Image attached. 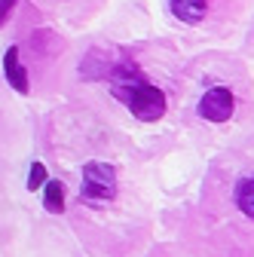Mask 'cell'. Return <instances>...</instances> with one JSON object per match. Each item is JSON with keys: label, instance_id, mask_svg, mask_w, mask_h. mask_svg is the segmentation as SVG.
<instances>
[{"label": "cell", "instance_id": "6da1fadb", "mask_svg": "<svg viewBox=\"0 0 254 257\" xmlns=\"http://www.w3.org/2000/svg\"><path fill=\"white\" fill-rule=\"evenodd\" d=\"M110 92L116 98L129 107L138 119L144 122H153L166 113V92L160 86H153L150 80H144V74L135 68L132 61H122L119 68H113V77H110Z\"/></svg>", "mask_w": 254, "mask_h": 257}, {"label": "cell", "instance_id": "7a4b0ae2", "mask_svg": "<svg viewBox=\"0 0 254 257\" xmlns=\"http://www.w3.org/2000/svg\"><path fill=\"white\" fill-rule=\"evenodd\" d=\"M116 196V169L107 163H89L83 169L80 199L86 205H107Z\"/></svg>", "mask_w": 254, "mask_h": 257}, {"label": "cell", "instance_id": "3957f363", "mask_svg": "<svg viewBox=\"0 0 254 257\" xmlns=\"http://www.w3.org/2000/svg\"><path fill=\"white\" fill-rule=\"evenodd\" d=\"M233 107H236V98L227 86H211L199 98V116L208 122H227L233 116Z\"/></svg>", "mask_w": 254, "mask_h": 257}, {"label": "cell", "instance_id": "277c9868", "mask_svg": "<svg viewBox=\"0 0 254 257\" xmlns=\"http://www.w3.org/2000/svg\"><path fill=\"white\" fill-rule=\"evenodd\" d=\"M4 74H7V80H10V86L16 89V92H28L31 89V83H28V71L22 68V58H19V46H10L7 49V55H4Z\"/></svg>", "mask_w": 254, "mask_h": 257}, {"label": "cell", "instance_id": "5b68a950", "mask_svg": "<svg viewBox=\"0 0 254 257\" xmlns=\"http://www.w3.org/2000/svg\"><path fill=\"white\" fill-rule=\"evenodd\" d=\"M169 7L184 25H199L208 13V0H169Z\"/></svg>", "mask_w": 254, "mask_h": 257}, {"label": "cell", "instance_id": "8992f818", "mask_svg": "<svg viewBox=\"0 0 254 257\" xmlns=\"http://www.w3.org/2000/svg\"><path fill=\"white\" fill-rule=\"evenodd\" d=\"M43 208L49 214L65 211V184L61 181H46V187H43Z\"/></svg>", "mask_w": 254, "mask_h": 257}, {"label": "cell", "instance_id": "52a82bcc", "mask_svg": "<svg viewBox=\"0 0 254 257\" xmlns=\"http://www.w3.org/2000/svg\"><path fill=\"white\" fill-rule=\"evenodd\" d=\"M236 205H239L242 214L254 217V178L239 181V187H236Z\"/></svg>", "mask_w": 254, "mask_h": 257}, {"label": "cell", "instance_id": "ba28073f", "mask_svg": "<svg viewBox=\"0 0 254 257\" xmlns=\"http://www.w3.org/2000/svg\"><path fill=\"white\" fill-rule=\"evenodd\" d=\"M46 166L43 163H34L31 166V172H28V190H40V187H46Z\"/></svg>", "mask_w": 254, "mask_h": 257}, {"label": "cell", "instance_id": "9c48e42d", "mask_svg": "<svg viewBox=\"0 0 254 257\" xmlns=\"http://www.w3.org/2000/svg\"><path fill=\"white\" fill-rule=\"evenodd\" d=\"M13 7H16V0H0V25H7V19H10Z\"/></svg>", "mask_w": 254, "mask_h": 257}]
</instances>
